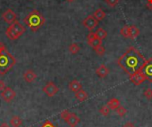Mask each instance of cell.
Returning a JSON list of instances; mask_svg holds the SVG:
<instances>
[{
    "instance_id": "obj_1",
    "label": "cell",
    "mask_w": 152,
    "mask_h": 127,
    "mask_svg": "<svg viewBox=\"0 0 152 127\" xmlns=\"http://www.w3.org/2000/svg\"><path fill=\"white\" fill-rule=\"evenodd\" d=\"M145 57L134 46L129 47L126 52L118 60V66L129 76L139 71L145 63Z\"/></svg>"
},
{
    "instance_id": "obj_2",
    "label": "cell",
    "mask_w": 152,
    "mask_h": 127,
    "mask_svg": "<svg viewBox=\"0 0 152 127\" xmlns=\"http://www.w3.org/2000/svg\"><path fill=\"white\" fill-rule=\"evenodd\" d=\"M45 21V17L37 10L31 11L23 19L24 24L28 26L32 32H37L44 25Z\"/></svg>"
},
{
    "instance_id": "obj_3",
    "label": "cell",
    "mask_w": 152,
    "mask_h": 127,
    "mask_svg": "<svg viewBox=\"0 0 152 127\" xmlns=\"http://www.w3.org/2000/svg\"><path fill=\"white\" fill-rule=\"evenodd\" d=\"M16 64L15 58L7 51L0 53V75L6 74Z\"/></svg>"
},
{
    "instance_id": "obj_4",
    "label": "cell",
    "mask_w": 152,
    "mask_h": 127,
    "mask_svg": "<svg viewBox=\"0 0 152 127\" xmlns=\"http://www.w3.org/2000/svg\"><path fill=\"white\" fill-rule=\"evenodd\" d=\"M25 31V27L22 24H20L18 20H16L12 24H10L9 27L6 28L5 35L10 40H17L23 35Z\"/></svg>"
},
{
    "instance_id": "obj_5",
    "label": "cell",
    "mask_w": 152,
    "mask_h": 127,
    "mask_svg": "<svg viewBox=\"0 0 152 127\" xmlns=\"http://www.w3.org/2000/svg\"><path fill=\"white\" fill-rule=\"evenodd\" d=\"M140 71L144 75L146 80L152 83V59L146 60L145 63L143 64Z\"/></svg>"
},
{
    "instance_id": "obj_6",
    "label": "cell",
    "mask_w": 152,
    "mask_h": 127,
    "mask_svg": "<svg viewBox=\"0 0 152 127\" xmlns=\"http://www.w3.org/2000/svg\"><path fill=\"white\" fill-rule=\"evenodd\" d=\"M43 92L48 96V97H53L56 95L59 92V87L52 81L45 84V85L43 87Z\"/></svg>"
},
{
    "instance_id": "obj_7",
    "label": "cell",
    "mask_w": 152,
    "mask_h": 127,
    "mask_svg": "<svg viewBox=\"0 0 152 127\" xmlns=\"http://www.w3.org/2000/svg\"><path fill=\"white\" fill-rule=\"evenodd\" d=\"M15 96H16L15 91L9 86H6L4 90L1 91V97L7 103L11 102L15 98Z\"/></svg>"
},
{
    "instance_id": "obj_8",
    "label": "cell",
    "mask_w": 152,
    "mask_h": 127,
    "mask_svg": "<svg viewBox=\"0 0 152 127\" xmlns=\"http://www.w3.org/2000/svg\"><path fill=\"white\" fill-rule=\"evenodd\" d=\"M99 24V20H97L94 15H89L87 16L84 20H83V25L85 28H86L87 29H89L90 31H92L93 29H94Z\"/></svg>"
},
{
    "instance_id": "obj_9",
    "label": "cell",
    "mask_w": 152,
    "mask_h": 127,
    "mask_svg": "<svg viewBox=\"0 0 152 127\" xmlns=\"http://www.w3.org/2000/svg\"><path fill=\"white\" fill-rule=\"evenodd\" d=\"M2 18L6 23H8L10 25V24H12L14 21L17 20V14L12 9H7L5 12H3Z\"/></svg>"
},
{
    "instance_id": "obj_10",
    "label": "cell",
    "mask_w": 152,
    "mask_h": 127,
    "mask_svg": "<svg viewBox=\"0 0 152 127\" xmlns=\"http://www.w3.org/2000/svg\"><path fill=\"white\" fill-rule=\"evenodd\" d=\"M129 77H130V81L132 83H134L135 85H140L146 80V77H144V75L140 70L135 72L134 74L129 76Z\"/></svg>"
},
{
    "instance_id": "obj_11",
    "label": "cell",
    "mask_w": 152,
    "mask_h": 127,
    "mask_svg": "<svg viewBox=\"0 0 152 127\" xmlns=\"http://www.w3.org/2000/svg\"><path fill=\"white\" fill-rule=\"evenodd\" d=\"M65 122L69 125V127H76L78 125V123L80 122V118L75 113H71L70 112L69 116L65 120Z\"/></svg>"
},
{
    "instance_id": "obj_12",
    "label": "cell",
    "mask_w": 152,
    "mask_h": 127,
    "mask_svg": "<svg viewBox=\"0 0 152 127\" xmlns=\"http://www.w3.org/2000/svg\"><path fill=\"white\" fill-rule=\"evenodd\" d=\"M23 78H24V80H25L26 83L30 84V83H33V82L36 80L37 75H36V73H35L33 70L28 69V70H26V71L24 72V74H23Z\"/></svg>"
},
{
    "instance_id": "obj_13",
    "label": "cell",
    "mask_w": 152,
    "mask_h": 127,
    "mask_svg": "<svg viewBox=\"0 0 152 127\" xmlns=\"http://www.w3.org/2000/svg\"><path fill=\"white\" fill-rule=\"evenodd\" d=\"M95 72H96V74H97V76H98L99 77L104 78V77H106L109 75L110 70H109V69L106 67V65L102 64V65H100V67L96 69Z\"/></svg>"
},
{
    "instance_id": "obj_14",
    "label": "cell",
    "mask_w": 152,
    "mask_h": 127,
    "mask_svg": "<svg viewBox=\"0 0 152 127\" xmlns=\"http://www.w3.org/2000/svg\"><path fill=\"white\" fill-rule=\"evenodd\" d=\"M69 89L73 92V93H77V91L82 89V85L79 81H77V79L72 80L71 82H69Z\"/></svg>"
},
{
    "instance_id": "obj_15",
    "label": "cell",
    "mask_w": 152,
    "mask_h": 127,
    "mask_svg": "<svg viewBox=\"0 0 152 127\" xmlns=\"http://www.w3.org/2000/svg\"><path fill=\"white\" fill-rule=\"evenodd\" d=\"M75 98L78 101L83 102V101H86L88 99V94H87V93L85 90L81 89V90L77 91V93H75Z\"/></svg>"
},
{
    "instance_id": "obj_16",
    "label": "cell",
    "mask_w": 152,
    "mask_h": 127,
    "mask_svg": "<svg viewBox=\"0 0 152 127\" xmlns=\"http://www.w3.org/2000/svg\"><path fill=\"white\" fill-rule=\"evenodd\" d=\"M129 28H130L129 38H131L132 40H134V39H135L136 37H138V36L140 35V29H139L135 25L129 26Z\"/></svg>"
},
{
    "instance_id": "obj_17",
    "label": "cell",
    "mask_w": 152,
    "mask_h": 127,
    "mask_svg": "<svg viewBox=\"0 0 152 127\" xmlns=\"http://www.w3.org/2000/svg\"><path fill=\"white\" fill-rule=\"evenodd\" d=\"M107 106H108L110 109L116 110V109L120 106V101H119V100L117 99V98H112V99H110V100L108 101Z\"/></svg>"
},
{
    "instance_id": "obj_18",
    "label": "cell",
    "mask_w": 152,
    "mask_h": 127,
    "mask_svg": "<svg viewBox=\"0 0 152 127\" xmlns=\"http://www.w3.org/2000/svg\"><path fill=\"white\" fill-rule=\"evenodd\" d=\"M21 125H22V119L18 116L12 117L10 120V126L12 127H20Z\"/></svg>"
},
{
    "instance_id": "obj_19",
    "label": "cell",
    "mask_w": 152,
    "mask_h": 127,
    "mask_svg": "<svg viewBox=\"0 0 152 127\" xmlns=\"http://www.w3.org/2000/svg\"><path fill=\"white\" fill-rule=\"evenodd\" d=\"M94 17L97 20H102L105 17H106V13H105V12L102 10V9H101V8H99V9H97L94 12Z\"/></svg>"
},
{
    "instance_id": "obj_20",
    "label": "cell",
    "mask_w": 152,
    "mask_h": 127,
    "mask_svg": "<svg viewBox=\"0 0 152 127\" xmlns=\"http://www.w3.org/2000/svg\"><path fill=\"white\" fill-rule=\"evenodd\" d=\"M107 31L104 30L103 28H98L96 31H95V36L97 38L101 39V40H103L107 37Z\"/></svg>"
},
{
    "instance_id": "obj_21",
    "label": "cell",
    "mask_w": 152,
    "mask_h": 127,
    "mask_svg": "<svg viewBox=\"0 0 152 127\" xmlns=\"http://www.w3.org/2000/svg\"><path fill=\"white\" fill-rule=\"evenodd\" d=\"M69 51L71 54H77L79 51H80V47L76 43H72L69 46Z\"/></svg>"
},
{
    "instance_id": "obj_22",
    "label": "cell",
    "mask_w": 152,
    "mask_h": 127,
    "mask_svg": "<svg viewBox=\"0 0 152 127\" xmlns=\"http://www.w3.org/2000/svg\"><path fill=\"white\" fill-rule=\"evenodd\" d=\"M129 33H130L129 26L125 25L124 27L121 28V29H120V35H121L123 37H125V38H129Z\"/></svg>"
},
{
    "instance_id": "obj_23",
    "label": "cell",
    "mask_w": 152,
    "mask_h": 127,
    "mask_svg": "<svg viewBox=\"0 0 152 127\" xmlns=\"http://www.w3.org/2000/svg\"><path fill=\"white\" fill-rule=\"evenodd\" d=\"M116 112H117V114L119 116V117H124V116H126V113H127V110H126V109L125 108V107H123V106H119L117 109H116Z\"/></svg>"
},
{
    "instance_id": "obj_24",
    "label": "cell",
    "mask_w": 152,
    "mask_h": 127,
    "mask_svg": "<svg viewBox=\"0 0 152 127\" xmlns=\"http://www.w3.org/2000/svg\"><path fill=\"white\" fill-rule=\"evenodd\" d=\"M94 50L95 51V53H97L99 56H102V55H104V53H105V52H106V50H105V47H104L102 45H99L98 47L94 48Z\"/></svg>"
},
{
    "instance_id": "obj_25",
    "label": "cell",
    "mask_w": 152,
    "mask_h": 127,
    "mask_svg": "<svg viewBox=\"0 0 152 127\" xmlns=\"http://www.w3.org/2000/svg\"><path fill=\"white\" fill-rule=\"evenodd\" d=\"M110 109L107 106V105H104V106H102L101 109H100V114L101 115H102V116H104V117H107L109 114H110Z\"/></svg>"
},
{
    "instance_id": "obj_26",
    "label": "cell",
    "mask_w": 152,
    "mask_h": 127,
    "mask_svg": "<svg viewBox=\"0 0 152 127\" xmlns=\"http://www.w3.org/2000/svg\"><path fill=\"white\" fill-rule=\"evenodd\" d=\"M102 40H101V39H99V38H97V37H95L90 44H89V45L90 46H92L94 49V48H96V47H98L99 45H102Z\"/></svg>"
},
{
    "instance_id": "obj_27",
    "label": "cell",
    "mask_w": 152,
    "mask_h": 127,
    "mask_svg": "<svg viewBox=\"0 0 152 127\" xmlns=\"http://www.w3.org/2000/svg\"><path fill=\"white\" fill-rule=\"evenodd\" d=\"M143 95L148 99V100H151L152 99V89L151 88H148L144 91Z\"/></svg>"
},
{
    "instance_id": "obj_28",
    "label": "cell",
    "mask_w": 152,
    "mask_h": 127,
    "mask_svg": "<svg viewBox=\"0 0 152 127\" xmlns=\"http://www.w3.org/2000/svg\"><path fill=\"white\" fill-rule=\"evenodd\" d=\"M96 37V36H95V32H93V31H91L88 35H87V37H86V39H87V43H88V45Z\"/></svg>"
},
{
    "instance_id": "obj_29",
    "label": "cell",
    "mask_w": 152,
    "mask_h": 127,
    "mask_svg": "<svg viewBox=\"0 0 152 127\" xmlns=\"http://www.w3.org/2000/svg\"><path fill=\"white\" fill-rule=\"evenodd\" d=\"M106 4L109 5V6H111V7H115L117 6V4L119 3V0H105Z\"/></svg>"
},
{
    "instance_id": "obj_30",
    "label": "cell",
    "mask_w": 152,
    "mask_h": 127,
    "mask_svg": "<svg viewBox=\"0 0 152 127\" xmlns=\"http://www.w3.org/2000/svg\"><path fill=\"white\" fill-rule=\"evenodd\" d=\"M69 114H70V112L68 109H65V110L61 111V119H63L65 121L68 118V117L69 116Z\"/></svg>"
},
{
    "instance_id": "obj_31",
    "label": "cell",
    "mask_w": 152,
    "mask_h": 127,
    "mask_svg": "<svg viewBox=\"0 0 152 127\" xmlns=\"http://www.w3.org/2000/svg\"><path fill=\"white\" fill-rule=\"evenodd\" d=\"M41 127H56L51 121H45Z\"/></svg>"
},
{
    "instance_id": "obj_32",
    "label": "cell",
    "mask_w": 152,
    "mask_h": 127,
    "mask_svg": "<svg viewBox=\"0 0 152 127\" xmlns=\"http://www.w3.org/2000/svg\"><path fill=\"white\" fill-rule=\"evenodd\" d=\"M5 87H6V85H5V83H4L3 80H0V91L4 90Z\"/></svg>"
},
{
    "instance_id": "obj_33",
    "label": "cell",
    "mask_w": 152,
    "mask_h": 127,
    "mask_svg": "<svg viewBox=\"0 0 152 127\" xmlns=\"http://www.w3.org/2000/svg\"><path fill=\"white\" fill-rule=\"evenodd\" d=\"M6 50V47H5V45L3 44V43H1L0 42V53H3L4 51H5Z\"/></svg>"
},
{
    "instance_id": "obj_34",
    "label": "cell",
    "mask_w": 152,
    "mask_h": 127,
    "mask_svg": "<svg viewBox=\"0 0 152 127\" xmlns=\"http://www.w3.org/2000/svg\"><path fill=\"white\" fill-rule=\"evenodd\" d=\"M123 127H135V126H134L132 122H126V123L123 126Z\"/></svg>"
},
{
    "instance_id": "obj_35",
    "label": "cell",
    "mask_w": 152,
    "mask_h": 127,
    "mask_svg": "<svg viewBox=\"0 0 152 127\" xmlns=\"http://www.w3.org/2000/svg\"><path fill=\"white\" fill-rule=\"evenodd\" d=\"M147 7L149 10L152 11V0H147Z\"/></svg>"
},
{
    "instance_id": "obj_36",
    "label": "cell",
    "mask_w": 152,
    "mask_h": 127,
    "mask_svg": "<svg viewBox=\"0 0 152 127\" xmlns=\"http://www.w3.org/2000/svg\"><path fill=\"white\" fill-rule=\"evenodd\" d=\"M0 127H10V126H9V125H8V124H6V123H2V124L0 125Z\"/></svg>"
},
{
    "instance_id": "obj_37",
    "label": "cell",
    "mask_w": 152,
    "mask_h": 127,
    "mask_svg": "<svg viewBox=\"0 0 152 127\" xmlns=\"http://www.w3.org/2000/svg\"><path fill=\"white\" fill-rule=\"evenodd\" d=\"M67 2H69V3H72V2H74L75 0H66Z\"/></svg>"
}]
</instances>
